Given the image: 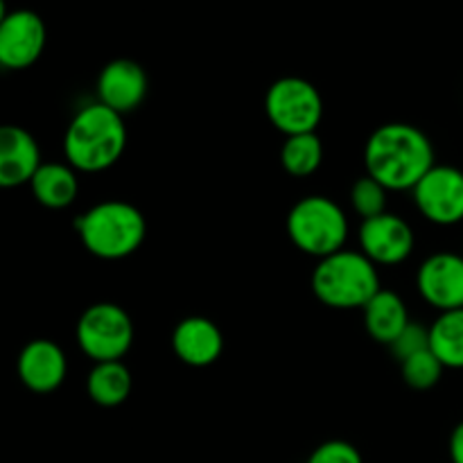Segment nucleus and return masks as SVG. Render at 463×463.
Returning <instances> with one entry per match:
<instances>
[{
  "mask_svg": "<svg viewBox=\"0 0 463 463\" xmlns=\"http://www.w3.org/2000/svg\"><path fill=\"white\" fill-rule=\"evenodd\" d=\"M265 111L271 125L285 138L297 134H315L324 118V98L310 80L285 75L271 81L265 93Z\"/></svg>",
  "mask_w": 463,
  "mask_h": 463,
  "instance_id": "obj_7",
  "label": "nucleus"
},
{
  "mask_svg": "<svg viewBox=\"0 0 463 463\" xmlns=\"http://www.w3.org/2000/svg\"><path fill=\"white\" fill-rule=\"evenodd\" d=\"M420 215L439 226L463 222V170L437 163L411 190Z\"/></svg>",
  "mask_w": 463,
  "mask_h": 463,
  "instance_id": "obj_8",
  "label": "nucleus"
},
{
  "mask_svg": "<svg viewBox=\"0 0 463 463\" xmlns=\"http://www.w3.org/2000/svg\"><path fill=\"white\" fill-rule=\"evenodd\" d=\"M448 450H450L452 463H463V420L452 430L450 443H448Z\"/></svg>",
  "mask_w": 463,
  "mask_h": 463,
  "instance_id": "obj_25",
  "label": "nucleus"
},
{
  "mask_svg": "<svg viewBox=\"0 0 463 463\" xmlns=\"http://www.w3.org/2000/svg\"><path fill=\"white\" fill-rule=\"evenodd\" d=\"M443 364L432 351L416 353V355L407 357L401 362V373L407 387L416 389V392H428V389L437 387L439 380L443 375Z\"/></svg>",
  "mask_w": 463,
  "mask_h": 463,
  "instance_id": "obj_21",
  "label": "nucleus"
},
{
  "mask_svg": "<svg viewBox=\"0 0 463 463\" xmlns=\"http://www.w3.org/2000/svg\"><path fill=\"white\" fill-rule=\"evenodd\" d=\"M366 175L387 190H414L437 165L434 145L420 127L410 122H387L369 136L364 145Z\"/></svg>",
  "mask_w": 463,
  "mask_h": 463,
  "instance_id": "obj_1",
  "label": "nucleus"
},
{
  "mask_svg": "<svg viewBox=\"0 0 463 463\" xmlns=\"http://www.w3.org/2000/svg\"><path fill=\"white\" fill-rule=\"evenodd\" d=\"M34 136L18 125H0V190L30 184L41 165Z\"/></svg>",
  "mask_w": 463,
  "mask_h": 463,
  "instance_id": "obj_15",
  "label": "nucleus"
},
{
  "mask_svg": "<svg viewBox=\"0 0 463 463\" xmlns=\"http://www.w3.org/2000/svg\"><path fill=\"white\" fill-rule=\"evenodd\" d=\"M172 351L184 364L206 369L215 364L224 351V335L208 317H185L172 330Z\"/></svg>",
  "mask_w": 463,
  "mask_h": 463,
  "instance_id": "obj_14",
  "label": "nucleus"
},
{
  "mask_svg": "<svg viewBox=\"0 0 463 463\" xmlns=\"http://www.w3.org/2000/svg\"><path fill=\"white\" fill-rule=\"evenodd\" d=\"M380 289L378 267L355 249H342L321 258L312 271V292L335 310L364 307Z\"/></svg>",
  "mask_w": 463,
  "mask_h": 463,
  "instance_id": "obj_4",
  "label": "nucleus"
},
{
  "mask_svg": "<svg viewBox=\"0 0 463 463\" xmlns=\"http://www.w3.org/2000/svg\"><path fill=\"white\" fill-rule=\"evenodd\" d=\"M387 193L389 190L383 184H378L373 176H360L351 185L353 211L362 217V222L383 215V213H387Z\"/></svg>",
  "mask_w": 463,
  "mask_h": 463,
  "instance_id": "obj_22",
  "label": "nucleus"
},
{
  "mask_svg": "<svg viewBox=\"0 0 463 463\" xmlns=\"http://www.w3.org/2000/svg\"><path fill=\"white\" fill-rule=\"evenodd\" d=\"M416 247L414 229L405 217L383 213L360 224V251L378 265H401Z\"/></svg>",
  "mask_w": 463,
  "mask_h": 463,
  "instance_id": "obj_9",
  "label": "nucleus"
},
{
  "mask_svg": "<svg viewBox=\"0 0 463 463\" xmlns=\"http://www.w3.org/2000/svg\"><path fill=\"white\" fill-rule=\"evenodd\" d=\"M419 294L439 312L463 307V256L455 251H437L425 258L416 271Z\"/></svg>",
  "mask_w": 463,
  "mask_h": 463,
  "instance_id": "obj_11",
  "label": "nucleus"
},
{
  "mask_svg": "<svg viewBox=\"0 0 463 463\" xmlns=\"http://www.w3.org/2000/svg\"><path fill=\"white\" fill-rule=\"evenodd\" d=\"M131 387H134V378L125 362H99V364H93V369L86 375L89 398L95 405L107 407V410L122 405L129 398Z\"/></svg>",
  "mask_w": 463,
  "mask_h": 463,
  "instance_id": "obj_18",
  "label": "nucleus"
},
{
  "mask_svg": "<svg viewBox=\"0 0 463 463\" xmlns=\"http://www.w3.org/2000/svg\"><path fill=\"white\" fill-rule=\"evenodd\" d=\"M285 226L294 247L319 260L342 251L351 231L344 208L326 194L298 199L289 208Z\"/></svg>",
  "mask_w": 463,
  "mask_h": 463,
  "instance_id": "obj_5",
  "label": "nucleus"
},
{
  "mask_svg": "<svg viewBox=\"0 0 463 463\" xmlns=\"http://www.w3.org/2000/svg\"><path fill=\"white\" fill-rule=\"evenodd\" d=\"M461 256H463V253H461Z\"/></svg>",
  "mask_w": 463,
  "mask_h": 463,
  "instance_id": "obj_27",
  "label": "nucleus"
},
{
  "mask_svg": "<svg viewBox=\"0 0 463 463\" xmlns=\"http://www.w3.org/2000/svg\"><path fill=\"white\" fill-rule=\"evenodd\" d=\"M30 188L41 206L61 211V208L71 206L80 193L77 170L61 161H43L32 176Z\"/></svg>",
  "mask_w": 463,
  "mask_h": 463,
  "instance_id": "obj_16",
  "label": "nucleus"
},
{
  "mask_svg": "<svg viewBox=\"0 0 463 463\" xmlns=\"http://www.w3.org/2000/svg\"><path fill=\"white\" fill-rule=\"evenodd\" d=\"M81 244L102 260H122L138 251L147 235L143 211L125 199H104L75 220Z\"/></svg>",
  "mask_w": 463,
  "mask_h": 463,
  "instance_id": "obj_3",
  "label": "nucleus"
},
{
  "mask_svg": "<svg viewBox=\"0 0 463 463\" xmlns=\"http://www.w3.org/2000/svg\"><path fill=\"white\" fill-rule=\"evenodd\" d=\"M392 353L396 355L398 362L407 360V357L416 355V353H423L430 348V326L420 324V321H410L407 328L393 339Z\"/></svg>",
  "mask_w": 463,
  "mask_h": 463,
  "instance_id": "obj_23",
  "label": "nucleus"
},
{
  "mask_svg": "<svg viewBox=\"0 0 463 463\" xmlns=\"http://www.w3.org/2000/svg\"><path fill=\"white\" fill-rule=\"evenodd\" d=\"M7 14H9V9L5 7V3H3V0H0V23L5 21V16H7Z\"/></svg>",
  "mask_w": 463,
  "mask_h": 463,
  "instance_id": "obj_26",
  "label": "nucleus"
},
{
  "mask_svg": "<svg viewBox=\"0 0 463 463\" xmlns=\"http://www.w3.org/2000/svg\"><path fill=\"white\" fill-rule=\"evenodd\" d=\"M75 337L81 353L95 364L122 362L134 344V321L129 312L118 303L99 301L81 312Z\"/></svg>",
  "mask_w": 463,
  "mask_h": 463,
  "instance_id": "obj_6",
  "label": "nucleus"
},
{
  "mask_svg": "<svg viewBox=\"0 0 463 463\" xmlns=\"http://www.w3.org/2000/svg\"><path fill=\"white\" fill-rule=\"evenodd\" d=\"M147 89L149 81L145 68L138 61L127 57L111 59L99 71L98 84H95L98 102L113 109L120 116L138 109L143 104L145 95H147Z\"/></svg>",
  "mask_w": 463,
  "mask_h": 463,
  "instance_id": "obj_12",
  "label": "nucleus"
},
{
  "mask_svg": "<svg viewBox=\"0 0 463 463\" xmlns=\"http://www.w3.org/2000/svg\"><path fill=\"white\" fill-rule=\"evenodd\" d=\"M364 328L375 342L392 346L393 339L407 328L410 324V312L401 294L392 289H380L364 307Z\"/></svg>",
  "mask_w": 463,
  "mask_h": 463,
  "instance_id": "obj_17",
  "label": "nucleus"
},
{
  "mask_svg": "<svg viewBox=\"0 0 463 463\" xmlns=\"http://www.w3.org/2000/svg\"><path fill=\"white\" fill-rule=\"evenodd\" d=\"M306 463H364V459L353 443L342 441V439H330V441L317 446Z\"/></svg>",
  "mask_w": 463,
  "mask_h": 463,
  "instance_id": "obj_24",
  "label": "nucleus"
},
{
  "mask_svg": "<svg viewBox=\"0 0 463 463\" xmlns=\"http://www.w3.org/2000/svg\"><path fill=\"white\" fill-rule=\"evenodd\" d=\"M430 351L439 357L443 369H463V307L439 312L430 326Z\"/></svg>",
  "mask_w": 463,
  "mask_h": 463,
  "instance_id": "obj_19",
  "label": "nucleus"
},
{
  "mask_svg": "<svg viewBox=\"0 0 463 463\" xmlns=\"http://www.w3.org/2000/svg\"><path fill=\"white\" fill-rule=\"evenodd\" d=\"M45 39L48 30L39 14L14 9L0 23V66L7 71L30 68L43 54Z\"/></svg>",
  "mask_w": 463,
  "mask_h": 463,
  "instance_id": "obj_10",
  "label": "nucleus"
},
{
  "mask_svg": "<svg viewBox=\"0 0 463 463\" xmlns=\"http://www.w3.org/2000/svg\"><path fill=\"white\" fill-rule=\"evenodd\" d=\"M324 161V143L319 134L288 136L280 147V165L292 176H310Z\"/></svg>",
  "mask_w": 463,
  "mask_h": 463,
  "instance_id": "obj_20",
  "label": "nucleus"
},
{
  "mask_svg": "<svg viewBox=\"0 0 463 463\" xmlns=\"http://www.w3.org/2000/svg\"><path fill=\"white\" fill-rule=\"evenodd\" d=\"M16 373L30 392H57L68 373L66 353L52 339H32L18 353Z\"/></svg>",
  "mask_w": 463,
  "mask_h": 463,
  "instance_id": "obj_13",
  "label": "nucleus"
},
{
  "mask_svg": "<svg viewBox=\"0 0 463 463\" xmlns=\"http://www.w3.org/2000/svg\"><path fill=\"white\" fill-rule=\"evenodd\" d=\"M127 127L125 116L102 102L81 107L68 122L63 134V156L77 172H104L116 165L125 154Z\"/></svg>",
  "mask_w": 463,
  "mask_h": 463,
  "instance_id": "obj_2",
  "label": "nucleus"
}]
</instances>
